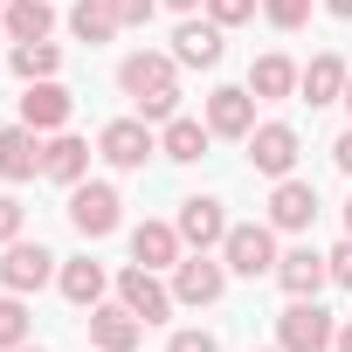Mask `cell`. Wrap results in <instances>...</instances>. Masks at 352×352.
Listing matches in <instances>:
<instances>
[{
	"label": "cell",
	"instance_id": "obj_1",
	"mask_svg": "<svg viewBox=\"0 0 352 352\" xmlns=\"http://www.w3.org/2000/svg\"><path fill=\"white\" fill-rule=\"evenodd\" d=\"M118 90L131 97V111L145 124L180 118V63H173V49H131L118 63Z\"/></svg>",
	"mask_w": 352,
	"mask_h": 352
},
{
	"label": "cell",
	"instance_id": "obj_2",
	"mask_svg": "<svg viewBox=\"0 0 352 352\" xmlns=\"http://www.w3.org/2000/svg\"><path fill=\"white\" fill-rule=\"evenodd\" d=\"M69 228H76L83 242L118 235V228H124V194H118L111 180H76V187H69Z\"/></svg>",
	"mask_w": 352,
	"mask_h": 352
},
{
	"label": "cell",
	"instance_id": "obj_3",
	"mask_svg": "<svg viewBox=\"0 0 352 352\" xmlns=\"http://www.w3.org/2000/svg\"><path fill=\"white\" fill-rule=\"evenodd\" d=\"M214 256L228 263V276H249V283H256V276H276V256H283V249H276V228H270V221H235Z\"/></svg>",
	"mask_w": 352,
	"mask_h": 352
},
{
	"label": "cell",
	"instance_id": "obj_4",
	"mask_svg": "<svg viewBox=\"0 0 352 352\" xmlns=\"http://www.w3.org/2000/svg\"><path fill=\"white\" fill-rule=\"evenodd\" d=\"M173 297H180L187 311H208V304H221L228 297V263L214 256V249H187L180 263H173Z\"/></svg>",
	"mask_w": 352,
	"mask_h": 352
},
{
	"label": "cell",
	"instance_id": "obj_5",
	"mask_svg": "<svg viewBox=\"0 0 352 352\" xmlns=\"http://www.w3.org/2000/svg\"><path fill=\"white\" fill-rule=\"evenodd\" d=\"M152 152H159V124H145L138 111H131V118H111V124L97 131V159H104L111 173H145Z\"/></svg>",
	"mask_w": 352,
	"mask_h": 352
},
{
	"label": "cell",
	"instance_id": "obj_6",
	"mask_svg": "<svg viewBox=\"0 0 352 352\" xmlns=\"http://www.w3.org/2000/svg\"><path fill=\"white\" fill-rule=\"evenodd\" d=\"M331 338H338V318L318 297H290L283 304V318H276V345L283 352H331Z\"/></svg>",
	"mask_w": 352,
	"mask_h": 352
},
{
	"label": "cell",
	"instance_id": "obj_7",
	"mask_svg": "<svg viewBox=\"0 0 352 352\" xmlns=\"http://www.w3.org/2000/svg\"><path fill=\"white\" fill-rule=\"evenodd\" d=\"M242 145H249V166L263 173V180H290V173H297V152H304L297 124H283V118H263Z\"/></svg>",
	"mask_w": 352,
	"mask_h": 352
},
{
	"label": "cell",
	"instance_id": "obj_8",
	"mask_svg": "<svg viewBox=\"0 0 352 352\" xmlns=\"http://www.w3.org/2000/svg\"><path fill=\"white\" fill-rule=\"evenodd\" d=\"M118 304H131L145 324H166L173 311H180V297H173V283H166V270H145V263H131V270H118Z\"/></svg>",
	"mask_w": 352,
	"mask_h": 352
},
{
	"label": "cell",
	"instance_id": "obj_9",
	"mask_svg": "<svg viewBox=\"0 0 352 352\" xmlns=\"http://www.w3.org/2000/svg\"><path fill=\"white\" fill-rule=\"evenodd\" d=\"M56 270H63V256H49L42 242H8L0 249V290H14V297H35L42 283H56Z\"/></svg>",
	"mask_w": 352,
	"mask_h": 352
},
{
	"label": "cell",
	"instance_id": "obj_10",
	"mask_svg": "<svg viewBox=\"0 0 352 352\" xmlns=\"http://www.w3.org/2000/svg\"><path fill=\"white\" fill-rule=\"evenodd\" d=\"M83 324H90V345H97V352H138V345H145V331H152V324H145L131 304H118V297L90 304V318H83Z\"/></svg>",
	"mask_w": 352,
	"mask_h": 352
},
{
	"label": "cell",
	"instance_id": "obj_11",
	"mask_svg": "<svg viewBox=\"0 0 352 352\" xmlns=\"http://www.w3.org/2000/svg\"><path fill=\"white\" fill-rule=\"evenodd\" d=\"M318 208H324V201H318V187L290 173V180H270V214H263V221H270L276 235H304V228L318 221Z\"/></svg>",
	"mask_w": 352,
	"mask_h": 352
},
{
	"label": "cell",
	"instance_id": "obj_12",
	"mask_svg": "<svg viewBox=\"0 0 352 352\" xmlns=\"http://www.w3.org/2000/svg\"><path fill=\"white\" fill-rule=\"evenodd\" d=\"M201 118H208L214 138H249L256 131V90L249 83H221V90L201 97Z\"/></svg>",
	"mask_w": 352,
	"mask_h": 352
},
{
	"label": "cell",
	"instance_id": "obj_13",
	"mask_svg": "<svg viewBox=\"0 0 352 352\" xmlns=\"http://www.w3.org/2000/svg\"><path fill=\"white\" fill-rule=\"evenodd\" d=\"M221 56H228V28H214L208 14H187L173 28V63L180 69H214Z\"/></svg>",
	"mask_w": 352,
	"mask_h": 352
},
{
	"label": "cell",
	"instance_id": "obj_14",
	"mask_svg": "<svg viewBox=\"0 0 352 352\" xmlns=\"http://www.w3.org/2000/svg\"><path fill=\"white\" fill-rule=\"evenodd\" d=\"M173 228H180L187 249H221V235H228L235 221H228V208H221L214 194H187L180 214H173Z\"/></svg>",
	"mask_w": 352,
	"mask_h": 352
},
{
	"label": "cell",
	"instance_id": "obj_15",
	"mask_svg": "<svg viewBox=\"0 0 352 352\" xmlns=\"http://www.w3.org/2000/svg\"><path fill=\"white\" fill-rule=\"evenodd\" d=\"M324 283H331V256H324V249L297 242V249L276 256V290H283V297H318Z\"/></svg>",
	"mask_w": 352,
	"mask_h": 352
},
{
	"label": "cell",
	"instance_id": "obj_16",
	"mask_svg": "<svg viewBox=\"0 0 352 352\" xmlns=\"http://www.w3.org/2000/svg\"><path fill=\"white\" fill-rule=\"evenodd\" d=\"M69 111H76V97H69L56 76H42V83L21 90V124L42 131V138H49V131H69Z\"/></svg>",
	"mask_w": 352,
	"mask_h": 352
},
{
	"label": "cell",
	"instance_id": "obj_17",
	"mask_svg": "<svg viewBox=\"0 0 352 352\" xmlns=\"http://www.w3.org/2000/svg\"><path fill=\"white\" fill-rule=\"evenodd\" d=\"M90 138H76V131H49L42 138V180H56V187H76V180H90Z\"/></svg>",
	"mask_w": 352,
	"mask_h": 352
},
{
	"label": "cell",
	"instance_id": "obj_18",
	"mask_svg": "<svg viewBox=\"0 0 352 352\" xmlns=\"http://www.w3.org/2000/svg\"><path fill=\"white\" fill-rule=\"evenodd\" d=\"M35 173H42V131H28L21 118L0 124V180H8V187H28Z\"/></svg>",
	"mask_w": 352,
	"mask_h": 352
},
{
	"label": "cell",
	"instance_id": "obj_19",
	"mask_svg": "<svg viewBox=\"0 0 352 352\" xmlns=\"http://www.w3.org/2000/svg\"><path fill=\"white\" fill-rule=\"evenodd\" d=\"M345 76H352V69H345V56L318 49V56L297 69V97H304L311 111H324V104H338V97H345Z\"/></svg>",
	"mask_w": 352,
	"mask_h": 352
},
{
	"label": "cell",
	"instance_id": "obj_20",
	"mask_svg": "<svg viewBox=\"0 0 352 352\" xmlns=\"http://www.w3.org/2000/svg\"><path fill=\"white\" fill-rule=\"evenodd\" d=\"M208 145H214V131H208V118H166L159 124V159H173V166H201L208 159Z\"/></svg>",
	"mask_w": 352,
	"mask_h": 352
},
{
	"label": "cell",
	"instance_id": "obj_21",
	"mask_svg": "<svg viewBox=\"0 0 352 352\" xmlns=\"http://www.w3.org/2000/svg\"><path fill=\"white\" fill-rule=\"evenodd\" d=\"M56 290H63V304L90 311V304H104V297H111V270H104V263H90V256H69V263L56 270Z\"/></svg>",
	"mask_w": 352,
	"mask_h": 352
},
{
	"label": "cell",
	"instance_id": "obj_22",
	"mask_svg": "<svg viewBox=\"0 0 352 352\" xmlns=\"http://www.w3.org/2000/svg\"><path fill=\"white\" fill-rule=\"evenodd\" d=\"M180 256H187V242H180V228H173V221H138V228H131V263L173 276V263H180Z\"/></svg>",
	"mask_w": 352,
	"mask_h": 352
},
{
	"label": "cell",
	"instance_id": "obj_23",
	"mask_svg": "<svg viewBox=\"0 0 352 352\" xmlns=\"http://www.w3.org/2000/svg\"><path fill=\"white\" fill-rule=\"evenodd\" d=\"M0 21H8V42H49L56 35V0H8Z\"/></svg>",
	"mask_w": 352,
	"mask_h": 352
},
{
	"label": "cell",
	"instance_id": "obj_24",
	"mask_svg": "<svg viewBox=\"0 0 352 352\" xmlns=\"http://www.w3.org/2000/svg\"><path fill=\"white\" fill-rule=\"evenodd\" d=\"M249 90H256V104L297 97V63H290V56H256V63H249Z\"/></svg>",
	"mask_w": 352,
	"mask_h": 352
},
{
	"label": "cell",
	"instance_id": "obj_25",
	"mask_svg": "<svg viewBox=\"0 0 352 352\" xmlns=\"http://www.w3.org/2000/svg\"><path fill=\"white\" fill-rule=\"evenodd\" d=\"M69 35L90 42V49H104L111 35H124V21H118L111 0H76V8H69Z\"/></svg>",
	"mask_w": 352,
	"mask_h": 352
},
{
	"label": "cell",
	"instance_id": "obj_26",
	"mask_svg": "<svg viewBox=\"0 0 352 352\" xmlns=\"http://www.w3.org/2000/svg\"><path fill=\"white\" fill-rule=\"evenodd\" d=\"M8 69L21 83H42V76L63 69V42H8Z\"/></svg>",
	"mask_w": 352,
	"mask_h": 352
},
{
	"label": "cell",
	"instance_id": "obj_27",
	"mask_svg": "<svg viewBox=\"0 0 352 352\" xmlns=\"http://www.w3.org/2000/svg\"><path fill=\"white\" fill-rule=\"evenodd\" d=\"M14 345H28V297L0 290V352H14Z\"/></svg>",
	"mask_w": 352,
	"mask_h": 352
},
{
	"label": "cell",
	"instance_id": "obj_28",
	"mask_svg": "<svg viewBox=\"0 0 352 352\" xmlns=\"http://www.w3.org/2000/svg\"><path fill=\"white\" fill-rule=\"evenodd\" d=\"M263 21L283 28V35H297V28L311 21V0H263Z\"/></svg>",
	"mask_w": 352,
	"mask_h": 352
},
{
	"label": "cell",
	"instance_id": "obj_29",
	"mask_svg": "<svg viewBox=\"0 0 352 352\" xmlns=\"http://www.w3.org/2000/svg\"><path fill=\"white\" fill-rule=\"evenodd\" d=\"M256 8H263V0H208L201 14H208L214 28H242V21H256Z\"/></svg>",
	"mask_w": 352,
	"mask_h": 352
},
{
	"label": "cell",
	"instance_id": "obj_30",
	"mask_svg": "<svg viewBox=\"0 0 352 352\" xmlns=\"http://www.w3.org/2000/svg\"><path fill=\"white\" fill-rule=\"evenodd\" d=\"M166 352H221V338L201 331V324H187V331H173V338H166Z\"/></svg>",
	"mask_w": 352,
	"mask_h": 352
},
{
	"label": "cell",
	"instance_id": "obj_31",
	"mask_svg": "<svg viewBox=\"0 0 352 352\" xmlns=\"http://www.w3.org/2000/svg\"><path fill=\"white\" fill-rule=\"evenodd\" d=\"M21 221H28V208H21L14 194H0V249H8V242H21Z\"/></svg>",
	"mask_w": 352,
	"mask_h": 352
},
{
	"label": "cell",
	"instance_id": "obj_32",
	"mask_svg": "<svg viewBox=\"0 0 352 352\" xmlns=\"http://www.w3.org/2000/svg\"><path fill=\"white\" fill-rule=\"evenodd\" d=\"M111 8H118V21H124V28H145V21L159 14V0H111Z\"/></svg>",
	"mask_w": 352,
	"mask_h": 352
},
{
	"label": "cell",
	"instance_id": "obj_33",
	"mask_svg": "<svg viewBox=\"0 0 352 352\" xmlns=\"http://www.w3.org/2000/svg\"><path fill=\"white\" fill-rule=\"evenodd\" d=\"M324 256H331V283H338V290H352V235H345L338 249H324Z\"/></svg>",
	"mask_w": 352,
	"mask_h": 352
},
{
	"label": "cell",
	"instance_id": "obj_34",
	"mask_svg": "<svg viewBox=\"0 0 352 352\" xmlns=\"http://www.w3.org/2000/svg\"><path fill=\"white\" fill-rule=\"evenodd\" d=\"M331 166H338V173H345V180H352V124H345V131L331 138Z\"/></svg>",
	"mask_w": 352,
	"mask_h": 352
},
{
	"label": "cell",
	"instance_id": "obj_35",
	"mask_svg": "<svg viewBox=\"0 0 352 352\" xmlns=\"http://www.w3.org/2000/svg\"><path fill=\"white\" fill-rule=\"evenodd\" d=\"M331 352H352V318H338V338H331Z\"/></svg>",
	"mask_w": 352,
	"mask_h": 352
},
{
	"label": "cell",
	"instance_id": "obj_36",
	"mask_svg": "<svg viewBox=\"0 0 352 352\" xmlns=\"http://www.w3.org/2000/svg\"><path fill=\"white\" fill-rule=\"evenodd\" d=\"M159 8H173V14H201L208 0H159Z\"/></svg>",
	"mask_w": 352,
	"mask_h": 352
},
{
	"label": "cell",
	"instance_id": "obj_37",
	"mask_svg": "<svg viewBox=\"0 0 352 352\" xmlns=\"http://www.w3.org/2000/svg\"><path fill=\"white\" fill-rule=\"evenodd\" d=\"M324 8H331V14H338V21H352V0H324Z\"/></svg>",
	"mask_w": 352,
	"mask_h": 352
},
{
	"label": "cell",
	"instance_id": "obj_38",
	"mask_svg": "<svg viewBox=\"0 0 352 352\" xmlns=\"http://www.w3.org/2000/svg\"><path fill=\"white\" fill-rule=\"evenodd\" d=\"M338 214H345V235H352V194H345V208H338Z\"/></svg>",
	"mask_w": 352,
	"mask_h": 352
},
{
	"label": "cell",
	"instance_id": "obj_39",
	"mask_svg": "<svg viewBox=\"0 0 352 352\" xmlns=\"http://www.w3.org/2000/svg\"><path fill=\"white\" fill-rule=\"evenodd\" d=\"M14 352H49V345H35V338H28V345H14Z\"/></svg>",
	"mask_w": 352,
	"mask_h": 352
},
{
	"label": "cell",
	"instance_id": "obj_40",
	"mask_svg": "<svg viewBox=\"0 0 352 352\" xmlns=\"http://www.w3.org/2000/svg\"><path fill=\"white\" fill-rule=\"evenodd\" d=\"M338 104H345V111H352V76H345V97H338Z\"/></svg>",
	"mask_w": 352,
	"mask_h": 352
},
{
	"label": "cell",
	"instance_id": "obj_41",
	"mask_svg": "<svg viewBox=\"0 0 352 352\" xmlns=\"http://www.w3.org/2000/svg\"><path fill=\"white\" fill-rule=\"evenodd\" d=\"M0 49H8V21H0Z\"/></svg>",
	"mask_w": 352,
	"mask_h": 352
},
{
	"label": "cell",
	"instance_id": "obj_42",
	"mask_svg": "<svg viewBox=\"0 0 352 352\" xmlns=\"http://www.w3.org/2000/svg\"><path fill=\"white\" fill-rule=\"evenodd\" d=\"M263 352H283V345H263Z\"/></svg>",
	"mask_w": 352,
	"mask_h": 352
},
{
	"label": "cell",
	"instance_id": "obj_43",
	"mask_svg": "<svg viewBox=\"0 0 352 352\" xmlns=\"http://www.w3.org/2000/svg\"><path fill=\"white\" fill-rule=\"evenodd\" d=\"M0 8H8V0H0Z\"/></svg>",
	"mask_w": 352,
	"mask_h": 352
},
{
	"label": "cell",
	"instance_id": "obj_44",
	"mask_svg": "<svg viewBox=\"0 0 352 352\" xmlns=\"http://www.w3.org/2000/svg\"><path fill=\"white\" fill-rule=\"evenodd\" d=\"M90 352H97V345H90Z\"/></svg>",
	"mask_w": 352,
	"mask_h": 352
}]
</instances>
